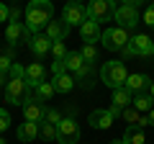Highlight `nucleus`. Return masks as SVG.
Here are the masks:
<instances>
[{"mask_svg":"<svg viewBox=\"0 0 154 144\" xmlns=\"http://www.w3.org/2000/svg\"><path fill=\"white\" fill-rule=\"evenodd\" d=\"M51 16H54V5H51L49 0H31L26 5V28L31 36H36V33H41V28L49 26Z\"/></svg>","mask_w":154,"mask_h":144,"instance_id":"f257e3e1","label":"nucleus"},{"mask_svg":"<svg viewBox=\"0 0 154 144\" xmlns=\"http://www.w3.org/2000/svg\"><path fill=\"white\" fill-rule=\"evenodd\" d=\"M100 80H103L108 88H113V90L123 88L126 80H128L126 64H123V62H105V64L100 67Z\"/></svg>","mask_w":154,"mask_h":144,"instance_id":"f03ea898","label":"nucleus"},{"mask_svg":"<svg viewBox=\"0 0 154 144\" xmlns=\"http://www.w3.org/2000/svg\"><path fill=\"white\" fill-rule=\"evenodd\" d=\"M128 31L126 28H118V26H113V28H105L103 31V36H100V41H103V46L108 52H126V46H128Z\"/></svg>","mask_w":154,"mask_h":144,"instance_id":"7ed1b4c3","label":"nucleus"},{"mask_svg":"<svg viewBox=\"0 0 154 144\" xmlns=\"http://www.w3.org/2000/svg\"><path fill=\"white\" fill-rule=\"evenodd\" d=\"M113 21H118V28H134L139 23V5L134 3V0H128V3H121V5H116V16Z\"/></svg>","mask_w":154,"mask_h":144,"instance_id":"20e7f679","label":"nucleus"},{"mask_svg":"<svg viewBox=\"0 0 154 144\" xmlns=\"http://www.w3.org/2000/svg\"><path fill=\"white\" fill-rule=\"evenodd\" d=\"M113 16H116V5L110 0H93L88 5V18L95 21L98 26L105 23V21H113Z\"/></svg>","mask_w":154,"mask_h":144,"instance_id":"39448f33","label":"nucleus"},{"mask_svg":"<svg viewBox=\"0 0 154 144\" xmlns=\"http://www.w3.org/2000/svg\"><path fill=\"white\" fill-rule=\"evenodd\" d=\"M57 139H59L62 144H77L80 142V126H77V121L72 116L62 118L59 126H57Z\"/></svg>","mask_w":154,"mask_h":144,"instance_id":"423d86ee","label":"nucleus"},{"mask_svg":"<svg viewBox=\"0 0 154 144\" xmlns=\"http://www.w3.org/2000/svg\"><path fill=\"white\" fill-rule=\"evenodd\" d=\"M62 21L67 23V26H82L85 21H88V5H80V3H67L64 8H62Z\"/></svg>","mask_w":154,"mask_h":144,"instance_id":"0eeeda50","label":"nucleus"},{"mask_svg":"<svg viewBox=\"0 0 154 144\" xmlns=\"http://www.w3.org/2000/svg\"><path fill=\"white\" fill-rule=\"evenodd\" d=\"M123 54H126V57H149V54H152V39H149L146 33H136V36H131Z\"/></svg>","mask_w":154,"mask_h":144,"instance_id":"6e6552de","label":"nucleus"},{"mask_svg":"<svg viewBox=\"0 0 154 144\" xmlns=\"http://www.w3.org/2000/svg\"><path fill=\"white\" fill-rule=\"evenodd\" d=\"M44 113H46V105L38 103V100H33V95L28 93L26 100H23V116H26V121H31V124H44Z\"/></svg>","mask_w":154,"mask_h":144,"instance_id":"1a4fd4ad","label":"nucleus"},{"mask_svg":"<svg viewBox=\"0 0 154 144\" xmlns=\"http://www.w3.org/2000/svg\"><path fill=\"white\" fill-rule=\"evenodd\" d=\"M28 93H31V88L26 85V80H8V85H5V100L8 103H21L23 105Z\"/></svg>","mask_w":154,"mask_h":144,"instance_id":"9d476101","label":"nucleus"},{"mask_svg":"<svg viewBox=\"0 0 154 144\" xmlns=\"http://www.w3.org/2000/svg\"><path fill=\"white\" fill-rule=\"evenodd\" d=\"M5 39H8V44H11V46H18L21 41H28V39H31V33H28L26 23L18 21V23H8V28H5Z\"/></svg>","mask_w":154,"mask_h":144,"instance_id":"9b49d317","label":"nucleus"},{"mask_svg":"<svg viewBox=\"0 0 154 144\" xmlns=\"http://www.w3.org/2000/svg\"><path fill=\"white\" fill-rule=\"evenodd\" d=\"M64 64H67V72H75L77 77H85V75L90 72V64L82 59V54H80V52H69V54H67V59H64Z\"/></svg>","mask_w":154,"mask_h":144,"instance_id":"f8f14e48","label":"nucleus"},{"mask_svg":"<svg viewBox=\"0 0 154 144\" xmlns=\"http://www.w3.org/2000/svg\"><path fill=\"white\" fill-rule=\"evenodd\" d=\"M51 44H54V41H51L46 33H36V36L28 39V46H31V52L36 54V59H41V57L49 54V52H51Z\"/></svg>","mask_w":154,"mask_h":144,"instance_id":"ddd939ff","label":"nucleus"},{"mask_svg":"<svg viewBox=\"0 0 154 144\" xmlns=\"http://www.w3.org/2000/svg\"><path fill=\"white\" fill-rule=\"evenodd\" d=\"M88 124L93 129H110V126H113V113H110L108 108H98V111L90 113Z\"/></svg>","mask_w":154,"mask_h":144,"instance_id":"4468645a","label":"nucleus"},{"mask_svg":"<svg viewBox=\"0 0 154 144\" xmlns=\"http://www.w3.org/2000/svg\"><path fill=\"white\" fill-rule=\"evenodd\" d=\"M44 75H46V70H44V64H41V62H33V64H28V67H26V85L33 90L36 85L44 83Z\"/></svg>","mask_w":154,"mask_h":144,"instance_id":"2eb2a0df","label":"nucleus"},{"mask_svg":"<svg viewBox=\"0 0 154 144\" xmlns=\"http://www.w3.org/2000/svg\"><path fill=\"white\" fill-rule=\"evenodd\" d=\"M80 36H82L85 44H95V41L103 36V31H100V26H98L95 21H90V18H88V21L80 26Z\"/></svg>","mask_w":154,"mask_h":144,"instance_id":"dca6fc26","label":"nucleus"},{"mask_svg":"<svg viewBox=\"0 0 154 144\" xmlns=\"http://www.w3.org/2000/svg\"><path fill=\"white\" fill-rule=\"evenodd\" d=\"M67 33H69V26H67L62 18H59V21H54V18H51L49 26H46V36H49L51 41H64Z\"/></svg>","mask_w":154,"mask_h":144,"instance_id":"f3484780","label":"nucleus"},{"mask_svg":"<svg viewBox=\"0 0 154 144\" xmlns=\"http://www.w3.org/2000/svg\"><path fill=\"white\" fill-rule=\"evenodd\" d=\"M149 85H152V80H149L146 75H141V72H136V75H128V80H126V85H123V88L134 95V93H141V90L149 88Z\"/></svg>","mask_w":154,"mask_h":144,"instance_id":"a211bd4d","label":"nucleus"},{"mask_svg":"<svg viewBox=\"0 0 154 144\" xmlns=\"http://www.w3.org/2000/svg\"><path fill=\"white\" fill-rule=\"evenodd\" d=\"M16 136H18V142H33V139L38 136V124L23 121L21 126L16 129Z\"/></svg>","mask_w":154,"mask_h":144,"instance_id":"6ab92c4d","label":"nucleus"},{"mask_svg":"<svg viewBox=\"0 0 154 144\" xmlns=\"http://www.w3.org/2000/svg\"><path fill=\"white\" fill-rule=\"evenodd\" d=\"M131 100H134V95L128 93L126 88H118V90H113V105L118 108V111H126L128 105H131Z\"/></svg>","mask_w":154,"mask_h":144,"instance_id":"aec40b11","label":"nucleus"},{"mask_svg":"<svg viewBox=\"0 0 154 144\" xmlns=\"http://www.w3.org/2000/svg\"><path fill=\"white\" fill-rule=\"evenodd\" d=\"M31 95H33V100H38V103H46V100H51V95H54V85L51 83H41V85H36V88L31 90Z\"/></svg>","mask_w":154,"mask_h":144,"instance_id":"412c9836","label":"nucleus"},{"mask_svg":"<svg viewBox=\"0 0 154 144\" xmlns=\"http://www.w3.org/2000/svg\"><path fill=\"white\" fill-rule=\"evenodd\" d=\"M131 105H134V111H152L154 108V100H152V95L149 93H136L134 95V100H131Z\"/></svg>","mask_w":154,"mask_h":144,"instance_id":"4be33fe9","label":"nucleus"},{"mask_svg":"<svg viewBox=\"0 0 154 144\" xmlns=\"http://www.w3.org/2000/svg\"><path fill=\"white\" fill-rule=\"evenodd\" d=\"M51 85H54V93H72V88H75V80H72V75H62V77H54L51 80Z\"/></svg>","mask_w":154,"mask_h":144,"instance_id":"5701e85b","label":"nucleus"},{"mask_svg":"<svg viewBox=\"0 0 154 144\" xmlns=\"http://www.w3.org/2000/svg\"><path fill=\"white\" fill-rule=\"evenodd\" d=\"M121 139H123L126 144H144V142H146V139H144V131H141L139 126H128L126 131H123Z\"/></svg>","mask_w":154,"mask_h":144,"instance_id":"b1692460","label":"nucleus"},{"mask_svg":"<svg viewBox=\"0 0 154 144\" xmlns=\"http://www.w3.org/2000/svg\"><path fill=\"white\" fill-rule=\"evenodd\" d=\"M38 136L46 139V142H54L57 139V126H51V124H38Z\"/></svg>","mask_w":154,"mask_h":144,"instance_id":"393cba45","label":"nucleus"},{"mask_svg":"<svg viewBox=\"0 0 154 144\" xmlns=\"http://www.w3.org/2000/svg\"><path fill=\"white\" fill-rule=\"evenodd\" d=\"M80 54H82V59L88 62V64H93V62H98V49H95L93 44H82V49H80Z\"/></svg>","mask_w":154,"mask_h":144,"instance_id":"a878e982","label":"nucleus"},{"mask_svg":"<svg viewBox=\"0 0 154 144\" xmlns=\"http://www.w3.org/2000/svg\"><path fill=\"white\" fill-rule=\"evenodd\" d=\"M51 54H54V59L64 62L67 54H69V52H67V46H64V41H54V44H51Z\"/></svg>","mask_w":154,"mask_h":144,"instance_id":"bb28decb","label":"nucleus"},{"mask_svg":"<svg viewBox=\"0 0 154 144\" xmlns=\"http://www.w3.org/2000/svg\"><path fill=\"white\" fill-rule=\"evenodd\" d=\"M59 121H62V113L57 111V108H46V113H44V124H51V126H59Z\"/></svg>","mask_w":154,"mask_h":144,"instance_id":"cd10ccee","label":"nucleus"},{"mask_svg":"<svg viewBox=\"0 0 154 144\" xmlns=\"http://www.w3.org/2000/svg\"><path fill=\"white\" fill-rule=\"evenodd\" d=\"M8 77L11 80H26V67H21L18 62L11 64V72H8Z\"/></svg>","mask_w":154,"mask_h":144,"instance_id":"c85d7f7f","label":"nucleus"},{"mask_svg":"<svg viewBox=\"0 0 154 144\" xmlns=\"http://www.w3.org/2000/svg\"><path fill=\"white\" fill-rule=\"evenodd\" d=\"M51 75H54V77L67 75V64H64V62H59V59H54V62H51Z\"/></svg>","mask_w":154,"mask_h":144,"instance_id":"c756f323","label":"nucleus"},{"mask_svg":"<svg viewBox=\"0 0 154 144\" xmlns=\"http://www.w3.org/2000/svg\"><path fill=\"white\" fill-rule=\"evenodd\" d=\"M8 126H11V113H8L5 108H0V134L5 131Z\"/></svg>","mask_w":154,"mask_h":144,"instance_id":"7c9ffc66","label":"nucleus"},{"mask_svg":"<svg viewBox=\"0 0 154 144\" xmlns=\"http://www.w3.org/2000/svg\"><path fill=\"white\" fill-rule=\"evenodd\" d=\"M121 116L126 118V121H131V126H136V124H139V118H141V116H139L136 111H134V108H126V111H123Z\"/></svg>","mask_w":154,"mask_h":144,"instance_id":"2f4dec72","label":"nucleus"},{"mask_svg":"<svg viewBox=\"0 0 154 144\" xmlns=\"http://www.w3.org/2000/svg\"><path fill=\"white\" fill-rule=\"evenodd\" d=\"M144 23H146L149 28H154V3L146 8V11H144Z\"/></svg>","mask_w":154,"mask_h":144,"instance_id":"473e14b6","label":"nucleus"},{"mask_svg":"<svg viewBox=\"0 0 154 144\" xmlns=\"http://www.w3.org/2000/svg\"><path fill=\"white\" fill-rule=\"evenodd\" d=\"M11 64H13L11 57H0V72H5V75H8V72H11Z\"/></svg>","mask_w":154,"mask_h":144,"instance_id":"72a5a7b5","label":"nucleus"},{"mask_svg":"<svg viewBox=\"0 0 154 144\" xmlns=\"http://www.w3.org/2000/svg\"><path fill=\"white\" fill-rule=\"evenodd\" d=\"M8 16H11V8L0 3V23H5V21H8Z\"/></svg>","mask_w":154,"mask_h":144,"instance_id":"f704fd0d","label":"nucleus"},{"mask_svg":"<svg viewBox=\"0 0 154 144\" xmlns=\"http://www.w3.org/2000/svg\"><path fill=\"white\" fill-rule=\"evenodd\" d=\"M18 18H21V8H11V16H8V21H11V23H18Z\"/></svg>","mask_w":154,"mask_h":144,"instance_id":"c9c22d12","label":"nucleus"},{"mask_svg":"<svg viewBox=\"0 0 154 144\" xmlns=\"http://www.w3.org/2000/svg\"><path fill=\"white\" fill-rule=\"evenodd\" d=\"M146 121H149V126H154V108L146 113Z\"/></svg>","mask_w":154,"mask_h":144,"instance_id":"e433bc0d","label":"nucleus"},{"mask_svg":"<svg viewBox=\"0 0 154 144\" xmlns=\"http://www.w3.org/2000/svg\"><path fill=\"white\" fill-rule=\"evenodd\" d=\"M8 80H11V77H8L5 72H0V85H8Z\"/></svg>","mask_w":154,"mask_h":144,"instance_id":"4c0bfd02","label":"nucleus"},{"mask_svg":"<svg viewBox=\"0 0 154 144\" xmlns=\"http://www.w3.org/2000/svg\"><path fill=\"white\" fill-rule=\"evenodd\" d=\"M149 95H152V100H154V83L149 85Z\"/></svg>","mask_w":154,"mask_h":144,"instance_id":"58836bf2","label":"nucleus"},{"mask_svg":"<svg viewBox=\"0 0 154 144\" xmlns=\"http://www.w3.org/2000/svg\"><path fill=\"white\" fill-rule=\"evenodd\" d=\"M110 144H126V142H123V139H113Z\"/></svg>","mask_w":154,"mask_h":144,"instance_id":"ea45409f","label":"nucleus"},{"mask_svg":"<svg viewBox=\"0 0 154 144\" xmlns=\"http://www.w3.org/2000/svg\"><path fill=\"white\" fill-rule=\"evenodd\" d=\"M152 57H154V41H152Z\"/></svg>","mask_w":154,"mask_h":144,"instance_id":"a19ab883","label":"nucleus"},{"mask_svg":"<svg viewBox=\"0 0 154 144\" xmlns=\"http://www.w3.org/2000/svg\"><path fill=\"white\" fill-rule=\"evenodd\" d=\"M0 144H8V142H5V139H0Z\"/></svg>","mask_w":154,"mask_h":144,"instance_id":"79ce46f5","label":"nucleus"}]
</instances>
